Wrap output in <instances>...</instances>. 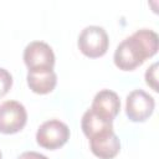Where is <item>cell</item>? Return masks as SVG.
I'll return each instance as SVG.
<instances>
[{
  "instance_id": "cell-11",
  "label": "cell",
  "mask_w": 159,
  "mask_h": 159,
  "mask_svg": "<svg viewBox=\"0 0 159 159\" xmlns=\"http://www.w3.org/2000/svg\"><path fill=\"white\" fill-rule=\"evenodd\" d=\"M11 86H12V76H11V73L7 70L0 67V98L4 97L9 92Z\"/></svg>"
},
{
  "instance_id": "cell-1",
  "label": "cell",
  "mask_w": 159,
  "mask_h": 159,
  "mask_svg": "<svg viewBox=\"0 0 159 159\" xmlns=\"http://www.w3.org/2000/svg\"><path fill=\"white\" fill-rule=\"evenodd\" d=\"M159 39L157 32L140 29L124 39L114 51V65L122 71H133L158 51Z\"/></svg>"
},
{
  "instance_id": "cell-4",
  "label": "cell",
  "mask_w": 159,
  "mask_h": 159,
  "mask_svg": "<svg viewBox=\"0 0 159 159\" xmlns=\"http://www.w3.org/2000/svg\"><path fill=\"white\" fill-rule=\"evenodd\" d=\"M24 62L30 72L53 70L55 53L43 41H32L24 50Z\"/></svg>"
},
{
  "instance_id": "cell-14",
  "label": "cell",
  "mask_w": 159,
  "mask_h": 159,
  "mask_svg": "<svg viewBox=\"0 0 159 159\" xmlns=\"http://www.w3.org/2000/svg\"><path fill=\"white\" fill-rule=\"evenodd\" d=\"M0 159H2V154H1V150H0Z\"/></svg>"
},
{
  "instance_id": "cell-2",
  "label": "cell",
  "mask_w": 159,
  "mask_h": 159,
  "mask_svg": "<svg viewBox=\"0 0 159 159\" xmlns=\"http://www.w3.org/2000/svg\"><path fill=\"white\" fill-rule=\"evenodd\" d=\"M77 45L80 51L84 56L89 58H97L107 52L109 46V39L103 27L97 25H89L81 31Z\"/></svg>"
},
{
  "instance_id": "cell-8",
  "label": "cell",
  "mask_w": 159,
  "mask_h": 159,
  "mask_svg": "<svg viewBox=\"0 0 159 159\" xmlns=\"http://www.w3.org/2000/svg\"><path fill=\"white\" fill-rule=\"evenodd\" d=\"M91 109L106 119L113 120L120 109V101L116 92L111 89H102L96 93Z\"/></svg>"
},
{
  "instance_id": "cell-9",
  "label": "cell",
  "mask_w": 159,
  "mask_h": 159,
  "mask_svg": "<svg viewBox=\"0 0 159 159\" xmlns=\"http://www.w3.org/2000/svg\"><path fill=\"white\" fill-rule=\"evenodd\" d=\"M81 127H82L84 135L88 139H91V138H93L101 133H104L107 130L113 129V120L101 117L93 109L89 108L82 116Z\"/></svg>"
},
{
  "instance_id": "cell-3",
  "label": "cell",
  "mask_w": 159,
  "mask_h": 159,
  "mask_svg": "<svg viewBox=\"0 0 159 159\" xmlns=\"http://www.w3.org/2000/svg\"><path fill=\"white\" fill-rule=\"evenodd\" d=\"M70 138V129L66 123L58 119H50L43 122L36 132V142L40 147L55 150L67 143Z\"/></svg>"
},
{
  "instance_id": "cell-12",
  "label": "cell",
  "mask_w": 159,
  "mask_h": 159,
  "mask_svg": "<svg viewBox=\"0 0 159 159\" xmlns=\"http://www.w3.org/2000/svg\"><path fill=\"white\" fill-rule=\"evenodd\" d=\"M157 72H158V63H153L145 72V82L149 87H152L155 92H158V76H157Z\"/></svg>"
},
{
  "instance_id": "cell-5",
  "label": "cell",
  "mask_w": 159,
  "mask_h": 159,
  "mask_svg": "<svg viewBox=\"0 0 159 159\" xmlns=\"http://www.w3.org/2000/svg\"><path fill=\"white\" fill-rule=\"evenodd\" d=\"M27 122V112L17 101L0 103V133L14 134L20 132Z\"/></svg>"
},
{
  "instance_id": "cell-13",
  "label": "cell",
  "mask_w": 159,
  "mask_h": 159,
  "mask_svg": "<svg viewBox=\"0 0 159 159\" xmlns=\"http://www.w3.org/2000/svg\"><path fill=\"white\" fill-rule=\"evenodd\" d=\"M16 159H48L46 155H43V154H40V153H37V152H32V150H30V152H24V153H21Z\"/></svg>"
},
{
  "instance_id": "cell-10",
  "label": "cell",
  "mask_w": 159,
  "mask_h": 159,
  "mask_svg": "<svg viewBox=\"0 0 159 159\" xmlns=\"http://www.w3.org/2000/svg\"><path fill=\"white\" fill-rule=\"evenodd\" d=\"M27 86L30 89L39 94H47L52 92L57 83V75L53 70L27 72Z\"/></svg>"
},
{
  "instance_id": "cell-7",
  "label": "cell",
  "mask_w": 159,
  "mask_h": 159,
  "mask_svg": "<svg viewBox=\"0 0 159 159\" xmlns=\"http://www.w3.org/2000/svg\"><path fill=\"white\" fill-rule=\"evenodd\" d=\"M91 152L99 159H112L120 150V142L113 129L89 139Z\"/></svg>"
},
{
  "instance_id": "cell-6",
  "label": "cell",
  "mask_w": 159,
  "mask_h": 159,
  "mask_svg": "<svg viewBox=\"0 0 159 159\" xmlns=\"http://www.w3.org/2000/svg\"><path fill=\"white\" fill-rule=\"evenodd\" d=\"M155 107L154 98L143 89L132 91L125 99V113L132 122H145Z\"/></svg>"
}]
</instances>
